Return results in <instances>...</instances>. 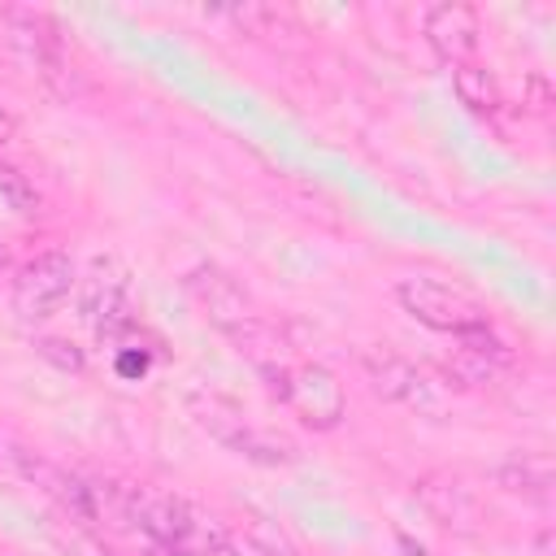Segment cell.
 Here are the masks:
<instances>
[{
    "mask_svg": "<svg viewBox=\"0 0 556 556\" xmlns=\"http://www.w3.org/2000/svg\"><path fill=\"white\" fill-rule=\"evenodd\" d=\"M187 408H191L195 426L208 439H217L226 452H235V456H243L252 465H295L300 460V447L287 434H278L269 426H256L235 400H226L217 391H191Z\"/></svg>",
    "mask_w": 556,
    "mask_h": 556,
    "instance_id": "6da1fadb",
    "label": "cell"
},
{
    "mask_svg": "<svg viewBox=\"0 0 556 556\" xmlns=\"http://www.w3.org/2000/svg\"><path fill=\"white\" fill-rule=\"evenodd\" d=\"M269 395L278 404H287L308 430H334L348 413V395L334 369H326L321 361H282V365H265L261 369Z\"/></svg>",
    "mask_w": 556,
    "mask_h": 556,
    "instance_id": "7a4b0ae2",
    "label": "cell"
},
{
    "mask_svg": "<svg viewBox=\"0 0 556 556\" xmlns=\"http://www.w3.org/2000/svg\"><path fill=\"white\" fill-rule=\"evenodd\" d=\"M395 300L400 308L421 321L426 330H439V334H473V330H486L491 326V313L478 295H469L465 287L456 282H443V278H430V274H413V278H400L395 287Z\"/></svg>",
    "mask_w": 556,
    "mask_h": 556,
    "instance_id": "3957f363",
    "label": "cell"
},
{
    "mask_svg": "<svg viewBox=\"0 0 556 556\" xmlns=\"http://www.w3.org/2000/svg\"><path fill=\"white\" fill-rule=\"evenodd\" d=\"M74 278H78V274H74L70 252L48 248V252L30 256V261L13 274L9 304H13V313H17L22 321H48V317L65 304V295L74 291Z\"/></svg>",
    "mask_w": 556,
    "mask_h": 556,
    "instance_id": "277c9868",
    "label": "cell"
},
{
    "mask_svg": "<svg viewBox=\"0 0 556 556\" xmlns=\"http://www.w3.org/2000/svg\"><path fill=\"white\" fill-rule=\"evenodd\" d=\"M361 369L369 378V387L391 400V404H404L413 413H426V417H439L443 413V391L439 382L417 369L408 356L391 352V348H361Z\"/></svg>",
    "mask_w": 556,
    "mask_h": 556,
    "instance_id": "5b68a950",
    "label": "cell"
},
{
    "mask_svg": "<svg viewBox=\"0 0 556 556\" xmlns=\"http://www.w3.org/2000/svg\"><path fill=\"white\" fill-rule=\"evenodd\" d=\"M4 456H9L13 469H17L26 482H35L78 530H91V495H87V478H83V473H70V469H61L56 460H48V456H39V452H26V447H17V443H9Z\"/></svg>",
    "mask_w": 556,
    "mask_h": 556,
    "instance_id": "8992f818",
    "label": "cell"
},
{
    "mask_svg": "<svg viewBox=\"0 0 556 556\" xmlns=\"http://www.w3.org/2000/svg\"><path fill=\"white\" fill-rule=\"evenodd\" d=\"M126 265L117 256H96L91 274L83 278V300H78V317L100 334L113 339L126 326Z\"/></svg>",
    "mask_w": 556,
    "mask_h": 556,
    "instance_id": "52a82bcc",
    "label": "cell"
},
{
    "mask_svg": "<svg viewBox=\"0 0 556 556\" xmlns=\"http://www.w3.org/2000/svg\"><path fill=\"white\" fill-rule=\"evenodd\" d=\"M182 291L191 295V304L222 330V334H230L235 326H243L256 308H252V300H248V291L226 274V269H217V265H208V261H200V265H191L187 274H182Z\"/></svg>",
    "mask_w": 556,
    "mask_h": 556,
    "instance_id": "ba28073f",
    "label": "cell"
},
{
    "mask_svg": "<svg viewBox=\"0 0 556 556\" xmlns=\"http://www.w3.org/2000/svg\"><path fill=\"white\" fill-rule=\"evenodd\" d=\"M421 35H426V43L434 48V56L456 70V65L473 61L478 39H482V22H478V9H469V4H460V0H447V4L426 9Z\"/></svg>",
    "mask_w": 556,
    "mask_h": 556,
    "instance_id": "9c48e42d",
    "label": "cell"
},
{
    "mask_svg": "<svg viewBox=\"0 0 556 556\" xmlns=\"http://www.w3.org/2000/svg\"><path fill=\"white\" fill-rule=\"evenodd\" d=\"M417 495H421L426 513H430L434 521H443L447 530H473V521L482 517V504H478L473 486H465L460 473H447V469L426 473V478L417 482Z\"/></svg>",
    "mask_w": 556,
    "mask_h": 556,
    "instance_id": "30bf717a",
    "label": "cell"
},
{
    "mask_svg": "<svg viewBox=\"0 0 556 556\" xmlns=\"http://www.w3.org/2000/svg\"><path fill=\"white\" fill-rule=\"evenodd\" d=\"M495 486L508 491V495H521L539 508L552 504V491H556V465L547 452H508L500 465H495Z\"/></svg>",
    "mask_w": 556,
    "mask_h": 556,
    "instance_id": "8fae6325",
    "label": "cell"
},
{
    "mask_svg": "<svg viewBox=\"0 0 556 556\" xmlns=\"http://www.w3.org/2000/svg\"><path fill=\"white\" fill-rule=\"evenodd\" d=\"M235 521H239V534L252 556H313L278 517H269L261 508H239Z\"/></svg>",
    "mask_w": 556,
    "mask_h": 556,
    "instance_id": "7c38bea8",
    "label": "cell"
},
{
    "mask_svg": "<svg viewBox=\"0 0 556 556\" xmlns=\"http://www.w3.org/2000/svg\"><path fill=\"white\" fill-rule=\"evenodd\" d=\"M452 87H456L460 104H465L473 117H486V122H495V117L504 113V96H500V83H495V74H491L486 65H478V61H465V65H456V70H452Z\"/></svg>",
    "mask_w": 556,
    "mask_h": 556,
    "instance_id": "4fadbf2b",
    "label": "cell"
},
{
    "mask_svg": "<svg viewBox=\"0 0 556 556\" xmlns=\"http://www.w3.org/2000/svg\"><path fill=\"white\" fill-rule=\"evenodd\" d=\"M0 200H4L13 213H22V217L39 208V191H35L30 174H22V169L9 165V161H0Z\"/></svg>",
    "mask_w": 556,
    "mask_h": 556,
    "instance_id": "5bb4252c",
    "label": "cell"
},
{
    "mask_svg": "<svg viewBox=\"0 0 556 556\" xmlns=\"http://www.w3.org/2000/svg\"><path fill=\"white\" fill-rule=\"evenodd\" d=\"M35 348H39V356H48L56 369H65V374H83V352H78L70 339H39Z\"/></svg>",
    "mask_w": 556,
    "mask_h": 556,
    "instance_id": "9a60e30c",
    "label": "cell"
},
{
    "mask_svg": "<svg viewBox=\"0 0 556 556\" xmlns=\"http://www.w3.org/2000/svg\"><path fill=\"white\" fill-rule=\"evenodd\" d=\"M61 552L65 556H117L113 547H104L96 534H87V530H74V534H65L61 539Z\"/></svg>",
    "mask_w": 556,
    "mask_h": 556,
    "instance_id": "2e32d148",
    "label": "cell"
},
{
    "mask_svg": "<svg viewBox=\"0 0 556 556\" xmlns=\"http://www.w3.org/2000/svg\"><path fill=\"white\" fill-rule=\"evenodd\" d=\"M139 556H187L182 547H169V543H156V539H143Z\"/></svg>",
    "mask_w": 556,
    "mask_h": 556,
    "instance_id": "e0dca14e",
    "label": "cell"
},
{
    "mask_svg": "<svg viewBox=\"0 0 556 556\" xmlns=\"http://www.w3.org/2000/svg\"><path fill=\"white\" fill-rule=\"evenodd\" d=\"M13 130H17V117H13L9 109H0V143H4V139H13Z\"/></svg>",
    "mask_w": 556,
    "mask_h": 556,
    "instance_id": "ac0fdd59",
    "label": "cell"
},
{
    "mask_svg": "<svg viewBox=\"0 0 556 556\" xmlns=\"http://www.w3.org/2000/svg\"><path fill=\"white\" fill-rule=\"evenodd\" d=\"M534 556H552V530H539V539H534Z\"/></svg>",
    "mask_w": 556,
    "mask_h": 556,
    "instance_id": "d6986e66",
    "label": "cell"
},
{
    "mask_svg": "<svg viewBox=\"0 0 556 556\" xmlns=\"http://www.w3.org/2000/svg\"><path fill=\"white\" fill-rule=\"evenodd\" d=\"M0 269H9V248L0 243Z\"/></svg>",
    "mask_w": 556,
    "mask_h": 556,
    "instance_id": "ffe728a7",
    "label": "cell"
}]
</instances>
